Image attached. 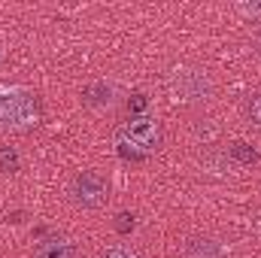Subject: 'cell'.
I'll return each mask as SVG.
<instances>
[{
	"label": "cell",
	"mask_w": 261,
	"mask_h": 258,
	"mask_svg": "<svg viewBox=\"0 0 261 258\" xmlns=\"http://www.w3.org/2000/svg\"><path fill=\"white\" fill-rule=\"evenodd\" d=\"M40 122V104L28 88L0 85V125L9 131H28Z\"/></svg>",
	"instance_id": "obj_1"
},
{
	"label": "cell",
	"mask_w": 261,
	"mask_h": 258,
	"mask_svg": "<svg viewBox=\"0 0 261 258\" xmlns=\"http://www.w3.org/2000/svg\"><path fill=\"white\" fill-rule=\"evenodd\" d=\"M125 137L130 140V146L143 155L155 152L161 146V128L152 116H134L128 125H125Z\"/></svg>",
	"instance_id": "obj_2"
},
{
	"label": "cell",
	"mask_w": 261,
	"mask_h": 258,
	"mask_svg": "<svg viewBox=\"0 0 261 258\" xmlns=\"http://www.w3.org/2000/svg\"><path fill=\"white\" fill-rule=\"evenodd\" d=\"M73 194H76V200L82 203V207H100L103 200H107V194H110V186H107V179L97 173V170H82L79 176H76V183H73Z\"/></svg>",
	"instance_id": "obj_3"
},
{
	"label": "cell",
	"mask_w": 261,
	"mask_h": 258,
	"mask_svg": "<svg viewBox=\"0 0 261 258\" xmlns=\"http://www.w3.org/2000/svg\"><path fill=\"white\" fill-rule=\"evenodd\" d=\"M173 94L176 100H203L210 94V79L200 70H182L173 79Z\"/></svg>",
	"instance_id": "obj_4"
},
{
	"label": "cell",
	"mask_w": 261,
	"mask_h": 258,
	"mask_svg": "<svg viewBox=\"0 0 261 258\" xmlns=\"http://www.w3.org/2000/svg\"><path fill=\"white\" fill-rule=\"evenodd\" d=\"M34 258H76V246H73L70 240H61V237L43 240V243L37 246Z\"/></svg>",
	"instance_id": "obj_5"
},
{
	"label": "cell",
	"mask_w": 261,
	"mask_h": 258,
	"mask_svg": "<svg viewBox=\"0 0 261 258\" xmlns=\"http://www.w3.org/2000/svg\"><path fill=\"white\" fill-rule=\"evenodd\" d=\"M113 100V85H107V82H91L88 88H85V104H91V107H107Z\"/></svg>",
	"instance_id": "obj_6"
},
{
	"label": "cell",
	"mask_w": 261,
	"mask_h": 258,
	"mask_svg": "<svg viewBox=\"0 0 261 258\" xmlns=\"http://www.w3.org/2000/svg\"><path fill=\"white\" fill-rule=\"evenodd\" d=\"M189 258H219V249L213 240H192L189 243Z\"/></svg>",
	"instance_id": "obj_7"
},
{
	"label": "cell",
	"mask_w": 261,
	"mask_h": 258,
	"mask_svg": "<svg viewBox=\"0 0 261 258\" xmlns=\"http://www.w3.org/2000/svg\"><path fill=\"white\" fill-rule=\"evenodd\" d=\"M231 158H237L240 164H255V161H258V152H255L249 143H240V140H237V143H231Z\"/></svg>",
	"instance_id": "obj_8"
},
{
	"label": "cell",
	"mask_w": 261,
	"mask_h": 258,
	"mask_svg": "<svg viewBox=\"0 0 261 258\" xmlns=\"http://www.w3.org/2000/svg\"><path fill=\"white\" fill-rule=\"evenodd\" d=\"M18 152L12 149V146H0V170L3 173H15L18 170Z\"/></svg>",
	"instance_id": "obj_9"
},
{
	"label": "cell",
	"mask_w": 261,
	"mask_h": 258,
	"mask_svg": "<svg viewBox=\"0 0 261 258\" xmlns=\"http://www.w3.org/2000/svg\"><path fill=\"white\" fill-rule=\"evenodd\" d=\"M237 12H240L243 18L261 21V3H237Z\"/></svg>",
	"instance_id": "obj_10"
},
{
	"label": "cell",
	"mask_w": 261,
	"mask_h": 258,
	"mask_svg": "<svg viewBox=\"0 0 261 258\" xmlns=\"http://www.w3.org/2000/svg\"><path fill=\"white\" fill-rule=\"evenodd\" d=\"M146 107H149V97H146V94H134V97L128 100L130 113H140V116H143V110H146Z\"/></svg>",
	"instance_id": "obj_11"
},
{
	"label": "cell",
	"mask_w": 261,
	"mask_h": 258,
	"mask_svg": "<svg viewBox=\"0 0 261 258\" xmlns=\"http://www.w3.org/2000/svg\"><path fill=\"white\" fill-rule=\"evenodd\" d=\"M249 119L261 128V94H255V97H252V104H249Z\"/></svg>",
	"instance_id": "obj_12"
},
{
	"label": "cell",
	"mask_w": 261,
	"mask_h": 258,
	"mask_svg": "<svg viewBox=\"0 0 261 258\" xmlns=\"http://www.w3.org/2000/svg\"><path fill=\"white\" fill-rule=\"evenodd\" d=\"M103 258H137L130 249H125V246H113V249H107L103 252Z\"/></svg>",
	"instance_id": "obj_13"
},
{
	"label": "cell",
	"mask_w": 261,
	"mask_h": 258,
	"mask_svg": "<svg viewBox=\"0 0 261 258\" xmlns=\"http://www.w3.org/2000/svg\"><path fill=\"white\" fill-rule=\"evenodd\" d=\"M130 228H134V216L122 213V216H119V231H122V234H128Z\"/></svg>",
	"instance_id": "obj_14"
},
{
	"label": "cell",
	"mask_w": 261,
	"mask_h": 258,
	"mask_svg": "<svg viewBox=\"0 0 261 258\" xmlns=\"http://www.w3.org/2000/svg\"><path fill=\"white\" fill-rule=\"evenodd\" d=\"M0 58H3V52H0Z\"/></svg>",
	"instance_id": "obj_15"
}]
</instances>
